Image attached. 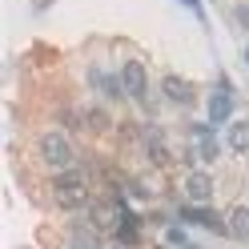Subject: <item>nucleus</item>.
I'll list each match as a JSON object with an SVG mask.
<instances>
[{
	"label": "nucleus",
	"instance_id": "nucleus-14",
	"mask_svg": "<svg viewBox=\"0 0 249 249\" xmlns=\"http://www.w3.org/2000/svg\"><path fill=\"white\" fill-rule=\"evenodd\" d=\"M85 121H89V129H105V124H108V121H105V113H89Z\"/></svg>",
	"mask_w": 249,
	"mask_h": 249
},
{
	"label": "nucleus",
	"instance_id": "nucleus-15",
	"mask_svg": "<svg viewBox=\"0 0 249 249\" xmlns=\"http://www.w3.org/2000/svg\"><path fill=\"white\" fill-rule=\"evenodd\" d=\"M245 65H249V44H245Z\"/></svg>",
	"mask_w": 249,
	"mask_h": 249
},
{
	"label": "nucleus",
	"instance_id": "nucleus-6",
	"mask_svg": "<svg viewBox=\"0 0 249 249\" xmlns=\"http://www.w3.org/2000/svg\"><path fill=\"white\" fill-rule=\"evenodd\" d=\"M181 217L185 221H193V225H205V229H217V233H229V221H221V217H217L213 209H181Z\"/></svg>",
	"mask_w": 249,
	"mask_h": 249
},
{
	"label": "nucleus",
	"instance_id": "nucleus-3",
	"mask_svg": "<svg viewBox=\"0 0 249 249\" xmlns=\"http://www.w3.org/2000/svg\"><path fill=\"white\" fill-rule=\"evenodd\" d=\"M145 85H149L145 65H141V60H124V69H121V89H124V97L141 101V97H145Z\"/></svg>",
	"mask_w": 249,
	"mask_h": 249
},
{
	"label": "nucleus",
	"instance_id": "nucleus-8",
	"mask_svg": "<svg viewBox=\"0 0 249 249\" xmlns=\"http://www.w3.org/2000/svg\"><path fill=\"white\" fill-rule=\"evenodd\" d=\"M185 193H189L193 201H209V197H213V177H209V173H189Z\"/></svg>",
	"mask_w": 249,
	"mask_h": 249
},
{
	"label": "nucleus",
	"instance_id": "nucleus-1",
	"mask_svg": "<svg viewBox=\"0 0 249 249\" xmlns=\"http://www.w3.org/2000/svg\"><path fill=\"white\" fill-rule=\"evenodd\" d=\"M53 201L65 209H81L89 205V181L81 173H72V169H60V173L53 177Z\"/></svg>",
	"mask_w": 249,
	"mask_h": 249
},
{
	"label": "nucleus",
	"instance_id": "nucleus-2",
	"mask_svg": "<svg viewBox=\"0 0 249 249\" xmlns=\"http://www.w3.org/2000/svg\"><path fill=\"white\" fill-rule=\"evenodd\" d=\"M40 157L49 161L53 169H72L76 153H72V141H69L65 133H44L40 137Z\"/></svg>",
	"mask_w": 249,
	"mask_h": 249
},
{
	"label": "nucleus",
	"instance_id": "nucleus-13",
	"mask_svg": "<svg viewBox=\"0 0 249 249\" xmlns=\"http://www.w3.org/2000/svg\"><path fill=\"white\" fill-rule=\"evenodd\" d=\"M165 241H169V245H185V249H197V245H189L185 229H177V225H173V229H165Z\"/></svg>",
	"mask_w": 249,
	"mask_h": 249
},
{
	"label": "nucleus",
	"instance_id": "nucleus-12",
	"mask_svg": "<svg viewBox=\"0 0 249 249\" xmlns=\"http://www.w3.org/2000/svg\"><path fill=\"white\" fill-rule=\"evenodd\" d=\"M149 157H153V165H169V149H165V141H157V133H149Z\"/></svg>",
	"mask_w": 249,
	"mask_h": 249
},
{
	"label": "nucleus",
	"instance_id": "nucleus-4",
	"mask_svg": "<svg viewBox=\"0 0 249 249\" xmlns=\"http://www.w3.org/2000/svg\"><path fill=\"white\" fill-rule=\"evenodd\" d=\"M233 113V97H229V81L217 85V92L209 97V124H225Z\"/></svg>",
	"mask_w": 249,
	"mask_h": 249
},
{
	"label": "nucleus",
	"instance_id": "nucleus-7",
	"mask_svg": "<svg viewBox=\"0 0 249 249\" xmlns=\"http://www.w3.org/2000/svg\"><path fill=\"white\" fill-rule=\"evenodd\" d=\"M225 145L233 153H249V121H233L225 129Z\"/></svg>",
	"mask_w": 249,
	"mask_h": 249
},
{
	"label": "nucleus",
	"instance_id": "nucleus-11",
	"mask_svg": "<svg viewBox=\"0 0 249 249\" xmlns=\"http://www.w3.org/2000/svg\"><path fill=\"white\" fill-rule=\"evenodd\" d=\"M92 85H97V89H105V97H124V89H121L108 72H92Z\"/></svg>",
	"mask_w": 249,
	"mask_h": 249
},
{
	"label": "nucleus",
	"instance_id": "nucleus-10",
	"mask_svg": "<svg viewBox=\"0 0 249 249\" xmlns=\"http://www.w3.org/2000/svg\"><path fill=\"white\" fill-rule=\"evenodd\" d=\"M117 237H121L124 245H133L137 237H141V221H137L133 213H124V217H121V225H117Z\"/></svg>",
	"mask_w": 249,
	"mask_h": 249
},
{
	"label": "nucleus",
	"instance_id": "nucleus-5",
	"mask_svg": "<svg viewBox=\"0 0 249 249\" xmlns=\"http://www.w3.org/2000/svg\"><path fill=\"white\" fill-rule=\"evenodd\" d=\"M161 89H165V97L173 101V105H193V85L185 81V76H173V72H169L165 81H161Z\"/></svg>",
	"mask_w": 249,
	"mask_h": 249
},
{
	"label": "nucleus",
	"instance_id": "nucleus-9",
	"mask_svg": "<svg viewBox=\"0 0 249 249\" xmlns=\"http://www.w3.org/2000/svg\"><path fill=\"white\" fill-rule=\"evenodd\" d=\"M229 233L241 237V241H249V205H237L229 213Z\"/></svg>",
	"mask_w": 249,
	"mask_h": 249
}]
</instances>
